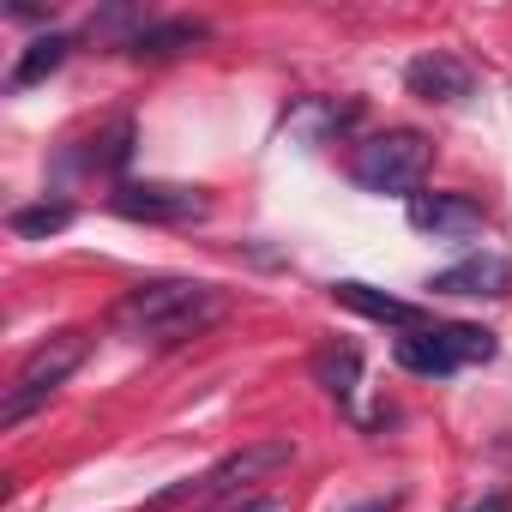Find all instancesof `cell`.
I'll use <instances>...</instances> for the list:
<instances>
[{"instance_id":"obj_16","label":"cell","mask_w":512,"mask_h":512,"mask_svg":"<svg viewBox=\"0 0 512 512\" xmlns=\"http://www.w3.org/2000/svg\"><path fill=\"white\" fill-rule=\"evenodd\" d=\"M452 512H512V494H506V488H488V494H476V500H464V506H452Z\"/></svg>"},{"instance_id":"obj_2","label":"cell","mask_w":512,"mask_h":512,"mask_svg":"<svg viewBox=\"0 0 512 512\" xmlns=\"http://www.w3.org/2000/svg\"><path fill=\"white\" fill-rule=\"evenodd\" d=\"M428 163H434L428 133H416V127H392V133H374L368 145H356V157H350V181H356L362 193H380V199H386V193H392V199H416Z\"/></svg>"},{"instance_id":"obj_1","label":"cell","mask_w":512,"mask_h":512,"mask_svg":"<svg viewBox=\"0 0 512 512\" xmlns=\"http://www.w3.org/2000/svg\"><path fill=\"white\" fill-rule=\"evenodd\" d=\"M223 314H229V296H223L217 284H199V278H157V284H139V290L121 296L115 326H121L133 344L175 350V344L211 332Z\"/></svg>"},{"instance_id":"obj_10","label":"cell","mask_w":512,"mask_h":512,"mask_svg":"<svg viewBox=\"0 0 512 512\" xmlns=\"http://www.w3.org/2000/svg\"><path fill=\"white\" fill-rule=\"evenodd\" d=\"M205 37H211L205 19H151V25L127 43V55H133V61H175V55L199 49Z\"/></svg>"},{"instance_id":"obj_17","label":"cell","mask_w":512,"mask_h":512,"mask_svg":"<svg viewBox=\"0 0 512 512\" xmlns=\"http://www.w3.org/2000/svg\"><path fill=\"white\" fill-rule=\"evenodd\" d=\"M205 512H278V500H217V506H205Z\"/></svg>"},{"instance_id":"obj_7","label":"cell","mask_w":512,"mask_h":512,"mask_svg":"<svg viewBox=\"0 0 512 512\" xmlns=\"http://www.w3.org/2000/svg\"><path fill=\"white\" fill-rule=\"evenodd\" d=\"M428 290L434 296H482V302H500V296H512V266L500 260V253H470V260L434 272Z\"/></svg>"},{"instance_id":"obj_11","label":"cell","mask_w":512,"mask_h":512,"mask_svg":"<svg viewBox=\"0 0 512 512\" xmlns=\"http://www.w3.org/2000/svg\"><path fill=\"white\" fill-rule=\"evenodd\" d=\"M332 302H338V308H350V314H362V320H380V326L422 332V314H416L410 302H398V296H380V290H368V284H356V278L332 284Z\"/></svg>"},{"instance_id":"obj_15","label":"cell","mask_w":512,"mask_h":512,"mask_svg":"<svg viewBox=\"0 0 512 512\" xmlns=\"http://www.w3.org/2000/svg\"><path fill=\"white\" fill-rule=\"evenodd\" d=\"M97 145H103V151H91V163H103V169H127V157H133V121H115Z\"/></svg>"},{"instance_id":"obj_3","label":"cell","mask_w":512,"mask_h":512,"mask_svg":"<svg viewBox=\"0 0 512 512\" xmlns=\"http://www.w3.org/2000/svg\"><path fill=\"white\" fill-rule=\"evenodd\" d=\"M85 356H91V338H85V332H55L49 344H37V350L19 362L7 398H0V428H19L37 404H49L55 386H67V374H73Z\"/></svg>"},{"instance_id":"obj_18","label":"cell","mask_w":512,"mask_h":512,"mask_svg":"<svg viewBox=\"0 0 512 512\" xmlns=\"http://www.w3.org/2000/svg\"><path fill=\"white\" fill-rule=\"evenodd\" d=\"M356 512H398V494H386V500H368V506H356Z\"/></svg>"},{"instance_id":"obj_6","label":"cell","mask_w":512,"mask_h":512,"mask_svg":"<svg viewBox=\"0 0 512 512\" xmlns=\"http://www.w3.org/2000/svg\"><path fill=\"white\" fill-rule=\"evenodd\" d=\"M109 205L133 223H193V217H205V193L175 187V181H121L109 193Z\"/></svg>"},{"instance_id":"obj_4","label":"cell","mask_w":512,"mask_h":512,"mask_svg":"<svg viewBox=\"0 0 512 512\" xmlns=\"http://www.w3.org/2000/svg\"><path fill=\"white\" fill-rule=\"evenodd\" d=\"M464 362H494V332H482V326H422V332L398 338V368H410V374L446 380Z\"/></svg>"},{"instance_id":"obj_5","label":"cell","mask_w":512,"mask_h":512,"mask_svg":"<svg viewBox=\"0 0 512 512\" xmlns=\"http://www.w3.org/2000/svg\"><path fill=\"white\" fill-rule=\"evenodd\" d=\"M290 464H296V440H253V446H241V452L217 458V464L199 476V488H205L211 500H241L247 488L272 482V476H278V470H290Z\"/></svg>"},{"instance_id":"obj_9","label":"cell","mask_w":512,"mask_h":512,"mask_svg":"<svg viewBox=\"0 0 512 512\" xmlns=\"http://www.w3.org/2000/svg\"><path fill=\"white\" fill-rule=\"evenodd\" d=\"M404 85H410V97L446 109V103H464L470 97V67L458 55H422V61L404 67Z\"/></svg>"},{"instance_id":"obj_12","label":"cell","mask_w":512,"mask_h":512,"mask_svg":"<svg viewBox=\"0 0 512 512\" xmlns=\"http://www.w3.org/2000/svg\"><path fill=\"white\" fill-rule=\"evenodd\" d=\"M314 380L338 398V410H356V392H362V350H356V344H320V350H314Z\"/></svg>"},{"instance_id":"obj_8","label":"cell","mask_w":512,"mask_h":512,"mask_svg":"<svg viewBox=\"0 0 512 512\" xmlns=\"http://www.w3.org/2000/svg\"><path fill=\"white\" fill-rule=\"evenodd\" d=\"M410 229L458 241V235H476L482 229V205L470 193H416L410 199Z\"/></svg>"},{"instance_id":"obj_13","label":"cell","mask_w":512,"mask_h":512,"mask_svg":"<svg viewBox=\"0 0 512 512\" xmlns=\"http://www.w3.org/2000/svg\"><path fill=\"white\" fill-rule=\"evenodd\" d=\"M67 55H73V37H61V31L37 37V43L19 55V67H13V85H19V91H25V85H43L49 73H61V67H67Z\"/></svg>"},{"instance_id":"obj_14","label":"cell","mask_w":512,"mask_h":512,"mask_svg":"<svg viewBox=\"0 0 512 512\" xmlns=\"http://www.w3.org/2000/svg\"><path fill=\"white\" fill-rule=\"evenodd\" d=\"M7 223H13V235H25V241H43V235H61V229L73 223V205H61V199H43V205H19Z\"/></svg>"}]
</instances>
